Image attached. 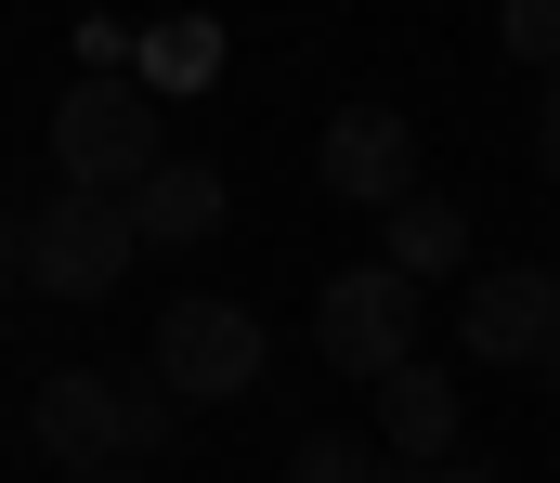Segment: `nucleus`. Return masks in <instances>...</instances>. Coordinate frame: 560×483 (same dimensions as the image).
<instances>
[{"mask_svg": "<svg viewBox=\"0 0 560 483\" xmlns=\"http://www.w3.org/2000/svg\"><path fill=\"white\" fill-rule=\"evenodd\" d=\"M392 483H495V458H443V471H392Z\"/></svg>", "mask_w": 560, "mask_h": 483, "instance_id": "obj_15", "label": "nucleus"}, {"mask_svg": "<svg viewBox=\"0 0 560 483\" xmlns=\"http://www.w3.org/2000/svg\"><path fill=\"white\" fill-rule=\"evenodd\" d=\"M535 158H548V183H560V79L535 92Z\"/></svg>", "mask_w": 560, "mask_h": 483, "instance_id": "obj_14", "label": "nucleus"}, {"mask_svg": "<svg viewBox=\"0 0 560 483\" xmlns=\"http://www.w3.org/2000/svg\"><path fill=\"white\" fill-rule=\"evenodd\" d=\"M313 353L339 366V379H405L418 366V288L392 275V262H352V275H326V301H313Z\"/></svg>", "mask_w": 560, "mask_h": 483, "instance_id": "obj_4", "label": "nucleus"}, {"mask_svg": "<svg viewBox=\"0 0 560 483\" xmlns=\"http://www.w3.org/2000/svg\"><path fill=\"white\" fill-rule=\"evenodd\" d=\"M26 432H39L52 483H92V471H118V458H156L183 418H170L143 379H105V366H52V379H39V405H26Z\"/></svg>", "mask_w": 560, "mask_h": 483, "instance_id": "obj_1", "label": "nucleus"}, {"mask_svg": "<svg viewBox=\"0 0 560 483\" xmlns=\"http://www.w3.org/2000/svg\"><path fill=\"white\" fill-rule=\"evenodd\" d=\"M378 222H392V249H378V262H392L405 288H430V275H456V262H469V209H456V196H405V209H378Z\"/></svg>", "mask_w": 560, "mask_h": 483, "instance_id": "obj_10", "label": "nucleus"}, {"mask_svg": "<svg viewBox=\"0 0 560 483\" xmlns=\"http://www.w3.org/2000/svg\"><path fill=\"white\" fill-rule=\"evenodd\" d=\"M313 170H326V196H352V209H405V196H418V118H405V105H339L326 145H313Z\"/></svg>", "mask_w": 560, "mask_h": 483, "instance_id": "obj_7", "label": "nucleus"}, {"mask_svg": "<svg viewBox=\"0 0 560 483\" xmlns=\"http://www.w3.org/2000/svg\"><path fill=\"white\" fill-rule=\"evenodd\" d=\"M131 196H52L26 235H13V275L39 288V301H105L118 275H131Z\"/></svg>", "mask_w": 560, "mask_h": 483, "instance_id": "obj_3", "label": "nucleus"}, {"mask_svg": "<svg viewBox=\"0 0 560 483\" xmlns=\"http://www.w3.org/2000/svg\"><path fill=\"white\" fill-rule=\"evenodd\" d=\"M92 483H131V471H92Z\"/></svg>", "mask_w": 560, "mask_h": 483, "instance_id": "obj_18", "label": "nucleus"}, {"mask_svg": "<svg viewBox=\"0 0 560 483\" xmlns=\"http://www.w3.org/2000/svg\"><path fill=\"white\" fill-rule=\"evenodd\" d=\"M13 235H26V222H13V209H0V288H26V275H13Z\"/></svg>", "mask_w": 560, "mask_h": 483, "instance_id": "obj_16", "label": "nucleus"}, {"mask_svg": "<svg viewBox=\"0 0 560 483\" xmlns=\"http://www.w3.org/2000/svg\"><path fill=\"white\" fill-rule=\"evenodd\" d=\"M378 432H392V471H443V458H469L456 445V379L443 366H405V379H378Z\"/></svg>", "mask_w": 560, "mask_h": 483, "instance_id": "obj_8", "label": "nucleus"}, {"mask_svg": "<svg viewBox=\"0 0 560 483\" xmlns=\"http://www.w3.org/2000/svg\"><path fill=\"white\" fill-rule=\"evenodd\" d=\"M495 39H509L522 66H548V79H560V0H509V26H495Z\"/></svg>", "mask_w": 560, "mask_h": 483, "instance_id": "obj_13", "label": "nucleus"}, {"mask_svg": "<svg viewBox=\"0 0 560 483\" xmlns=\"http://www.w3.org/2000/svg\"><path fill=\"white\" fill-rule=\"evenodd\" d=\"M548 340H560V275H535V262L469 275V301H456V353L469 366H548Z\"/></svg>", "mask_w": 560, "mask_h": 483, "instance_id": "obj_6", "label": "nucleus"}, {"mask_svg": "<svg viewBox=\"0 0 560 483\" xmlns=\"http://www.w3.org/2000/svg\"><path fill=\"white\" fill-rule=\"evenodd\" d=\"M261 366H275V340L248 301H170L156 314V392H183V405H235Z\"/></svg>", "mask_w": 560, "mask_h": 483, "instance_id": "obj_5", "label": "nucleus"}, {"mask_svg": "<svg viewBox=\"0 0 560 483\" xmlns=\"http://www.w3.org/2000/svg\"><path fill=\"white\" fill-rule=\"evenodd\" d=\"M548 392H560V340H548Z\"/></svg>", "mask_w": 560, "mask_h": 483, "instance_id": "obj_17", "label": "nucleus"}, {"mask_svg": "<svg viewBox=\"0 0 560 483\" xmlns=\"http://www.w3.org/2000/svg\"><path fill=\"white\" fill-rule=\"evenodd\" d=\"M52 170H66V196H143V170H156V92L143 79H79L52 105Z\"/></svg>", "mask_w": 560, "mask_h": 483, "instance_id": "obj_2", "label": "nucleus"}, {"mask_svg": "<svg viewBox=\"0 0 560 483\" xmlns=\"http://www.w3.org/2000/svg\"><path fill=\"white\" fill-rule=\"evenodd\" d=\"M209 66H222V26H196V13L156 26V39H131V79H143V92H196Z\"/></svg>", "mask_w": 560, "mask_h": 483, "instance_id": "obj_11", "label": "nucleus"}, {"mask_svg": "<svg viewBox=\"0 0 560 483\" xmlns=\"http://www.w3.org/2000/svg\"><path fill=\"white\" fill-rule=\"evenodd\" d=\"M131 235L143 249H209V235H222V170L209 158H156L143 196H131Z\"/></svg>", "mask_w": 560, "mask_h": 483, "instance_id": "obj_9", "label": "nucleus"}, {"mask_svg": "<svg viewBox=\"0 0 560 483\" xmlns=\"http://www.w3.org/2000/svg\"><path fill=\"white\" fill-rule=\"evenodd\" d=\"M287 483H392V458L352 445V432H300V445H287Z\"/></svg>", "mask_w": 560, "mask_h": 483, "instance_id": "obj_12", "label": "nucleus"}]
</instances>
